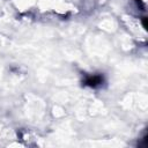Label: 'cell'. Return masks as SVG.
Returning a JSON list of instances; mask_svg holds the SVG:
<instances>
[{"mask_svg":"<svg viewBox=\"0 0 148 148\" xmlns=\"http://www.w3.org/2000/svg\"><path fill=\"white\" fill-rule=\"evenodd\" d=\"M104 79L102 75L99 74H94V75H88L86 76V79L83 80V83L88 87H91V88H97L99 87L102 83H103Z\"/></svg>","mask_w":148,"mask_h":148,"instance_id":"1","label":"cell"}]
</instances>
